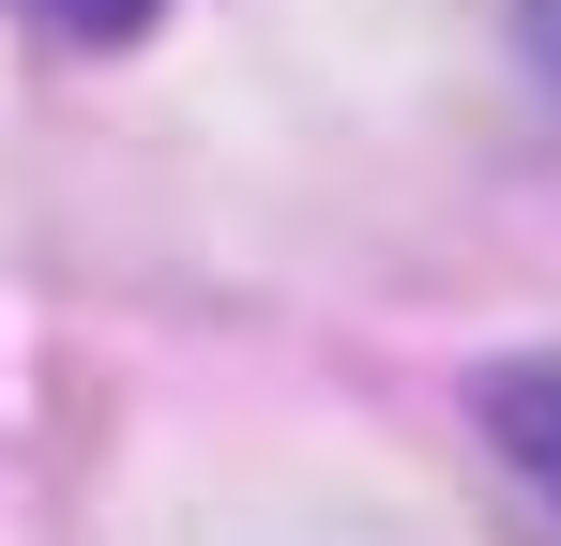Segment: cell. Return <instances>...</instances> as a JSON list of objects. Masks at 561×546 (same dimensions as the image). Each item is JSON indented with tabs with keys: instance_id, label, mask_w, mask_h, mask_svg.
<instances>
[{
	"instance_id": "obj_1",
	"label": "cell",
	"mask_w": 561,
	"mask_h": 546,
	"mask_svg": "<svg viewBox=\"0 0 561 546\" xmlns=\"http://www.w3.org/2000/svg\"><path fill=\"white\" fill-rule=\"evenodd\" d=\"M485 441L531 470V501L561 516V364H501L485 379Z\"/></svg>"
},
{
	"instance_id": "obj_2",
	"label": "cell",
	"mask_w": 561,
	"mask_h": 546,
	"mask_svg": "<svg viewBox=\"0 0 561 546\" xmlns=\"http://www.w3.org/2000/svg\"><path fill=\"white\" fill-rule=\"evenodd\" d=\"M46 31H92V46H122V31H152V0H31Z\"/></svg>"
},
{
	"instance_id": "obj_3",
	"label": "cell",
	"mask_w": 561,
	"mask_h": 546,
	"mask_svg": "<svg viewBox=\"0 0 561 546\" xmlns=\"http://www.w3.org/2000/svg\"><path fill=\"white\" fill-rule=\"evenodd\" d=\"M516 15H531V61L561 77V0H516Z\"/></svg>"
}]
</instances>
